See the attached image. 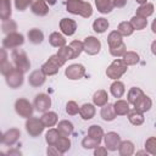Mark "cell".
I'll list each match as a JSON object with an SVG mask.
<instances>
[{
	"mask_svg": "<svg viewBox=\"0 0 156 156\" xmlns=\"http://www.w3.org/2000/svg\"><path fill=\"white\" fill-rule=\"evenodd\" d=\"M67 11L80 15L83 17H89L93 13L91 5L89 2L82 1V0H68L67 1Z\"/></svg>",
	"mask_w": 156,
	"mask_h": 156,
	"instance_id": "obj_1",
	"label": "cell"
},
{
	"mask_svg": "<svg viewBox=\"0 0 156 156\" xmlns=\"http://www.w3.org/2000/svg\"><path fill=\"white\" fill-rule=\"evenodd\" d=\"M63 63H65V62H63L57 55H54V56H51V57L43 65L41 71H43L44 74L51 76V74H55V73L58 71V68H60Z\"/></svg>",
	"mask_w": 156,
	"mask_h": 156,
	"instance_id": "obj_2",
	"label": "cell"
},
{
	"mask_svg": "<svg viewBox=\"0 0 156 156\" xmlns=\"http://www.w3.org/2000/svg\"><path fill=\"white\" fill-rule=\"evenodd\" d=\"M127 71V65L124 61L122 60H116L111 63V66L107 68L106 71V74L112 78V79H116V78H119L124 72Z\"/></svg>",
	"mask_w": 156,
	"mask_h": 156,
	"instance_id": "obj_3",
	"label": "cell"
},
{
	"mask_svg": "<svg viewBox=\"0 0 156 156\" xmlns=\"http://www.w3.org/2000/svg\"><path fill=\"white\" fill-rule=\"evenodd\" d=\"M12 57H13V61L17 66V69H20L21 72L28 71V68L30 67V63H29V61H28V58L23 51H18V50L13 51Z\"/></svg>",
	"mask_w": 156,
	"mask_h": 156,
	"instance_id": "obj_4",
	"label": "cell"
},
{
	"mask_svg": "<svg viewBox=\"0 0 156 156\" xmlns=\"http://www.w3.org/2000/svg\"><path fill=\"white\" fill-rule=\"evenodd\" d=\"M16 111L22 117H30L33 108H32V105L26 99H20L16 101Z\"/></svg>",
	"mask_w": 156,
	"mask_h": 156,
	"instance_id": "obj_5",
	"label": "cell"
},
{
	"mask_svg": "<svg viewBox=\"0 0 156 156\" xmlns=\"http://www.w3.org/2000/svg\"><path fill=\"white\" fill-rule=\"evenodd\" d=\"M23 35L17 34V33H10L5 39H4V46L7 49H13L21 44H23Z\"/></svg>",
	"mask_w": 156,
	"mask_h": 156,
	"instance_id": "obj_6",
	"label": "cell"
},
{
	"mask_svg": "<svg viewBox=\"0 0 156 156\" xmlns=\"http://www.w3.org/2000/svg\"><path fill=\"white\" fill-rule=\"evenodd\" d=\"M26 127H27V132L33 135V136H37L38 134H40L44 129V124L41 123L40 119H37V118H30L27 123H26Z\"/></svg>",
	"mask_w": 156,
	"mask_h": 156,
	"instance_id": "obj_7",
	"label": "cell"
},
{
	"mask_svg": "<svg viewBox=\"0 0 156 156\" xmlns=\"http://www.w3.org/2000/svg\"><path fill=\"white\" fill-rule=\"evenodd\" d=\"M83 49H84L88 54L95 55V54L99 52V50H100V41H99L96 38H94V37H88V38L85 39L84 44H83Z\"/></svg>",
	"mask_w": 156,
	"mask_h": 156,
	"instance_id": "obj_8",
	"label": "cell"
},
{
	"mask_svg": "<svg viewBox=\"0 0 156 156\" xmlns=\"http://www.w3.org/2000/svg\"><path fill=\"white\" fill-rule=\"evenodd\" d=\"M7 84L11 87V88H17L22 84L23 82V76H22V72L20 69H12L7 76Z\"/></svg>",
	"mask_w": 156,
	"mask_h": 156,
	"instance_id": "obj_9",
	"label": "cell"
},
{
	"mask_svg": "<svg viewBox=\"0 0 156 156\" xmlns=\"http://www.w3.org/2000/svg\"><path fill=\"white\" fill-rule=\"evenodd\" d=\"M51 105V100L48 95L45 94H39L37 95L35 100H34V106L37 108V111H40V112H45Z\"/></svg>",
	"mask_w": 156,
	"mask_h": 156,
	"instance_id": "obj_10",
	"label": "cell"
},
{
	"mask_svg": "<svg viewBox=\"0 0 156 156\" xmlns=\"http://www.w3.org/2000/svg\"><path fill=\"white\" fill-rule=\"evenodd\" d=\"M66 76L69 79H79L84 76V67L82 65H71L66 69Z\"/></svg>",
	"mask_w": 156,
	"mask_h": 156,
	"instance_id": "obj_11",
	"label": "cell"
},
{
	"mask_svg": "<svg viewBox=\"0 0 156 156\" xmlns=\"http://www.w3.org/2000/svg\"><path fill=\"white\" fill-rule=\"evenodd\" d=\"M30 5H32V11L39 16H44L49 11L45 0H30Z\"/></svg>",
	"mask_w": 156,
	"mask_h": 156,
	"instance_id": "obj_12",
	"label": "cell"
},
{
	"mask_svg": "<svg viewBox=\"0 0 156 156\" xmlns=\"http://www.w3.org/2000/svg\"><path fill=\"white\" fill-rule=\"evenodd\" d=\"M60 27H61V30L66 34V35H72L74 32H76V28H77V24L74 21L69 20V18H63L61 22H60Z\"/></svg>",
	"mask_w": 156,
	"mask_h": 156,
	"instance_id": "obj_13",
	"label": "cell"
},
{
	"mask_svg": "<svg viewBox=\"0 0 156 156\" xmlns=\"http://www.w3.org/2000/svg\"><path fill=\"white\" fill-rule=\"evenodd\" d=\"M134 106H135V110L139 111V112L147 111V110H150V107H151V100H150L147 96H145V95L143 94V95L134 102Z\"/></svg>",
	"mask_w": 156,
	"mask_h": 156,
	"instance_id": "obj_14",
	"label": "cell"
},
{
	"mask_svg": "<svg viewBox=\"0 0 156 156\" xmlns=\"http://www.w3.org/2000/svg\"><path fill=\"white\" fill-rule=\"evenodd\" d=\"M105 143H106V147L110 150H116L119 145V135L111 132L107 133L105 136Z\"/></svg>",
	"mask_w": 156,
	"mask_h": 156,
	"instance_id": "obj_15",
	"label": "cell"
},
{
	"mask_svg": "<svg viewBox=\"0 0 156 156\" xmlns=\"http://www.w3.org/2000/svg\"><path fill=\"white\" fill-rule=\"evenodd\" d=\"M44 80H45V76H44L43 71H34V72L29 76V79H28L29 84H32L33 87H39V85H41V84L44 83Z\"/></svg>",
	"mask_w": 156,
	"mask_h": 156,
	"instance_id": "obj_16",
	"label": "cell"
},
{
	"mask_svg": "<svg viewBox=\"0 0 156 156\" xmlns=\"http://www.w3.org/2000/svg\"><path fill=\"white\" fill-rule=\"evenodd\" d=\"M11 16V2L10 0H0V18L6 21Z\"/></svg>",
	"mask_w": 156,
	"mask_h": 156,
	"instance_id": "obj_17",
	"label": "cell"
},
{
	"mask_svg": "<svg viewBox=\"0 0 156 156\" xmlns=\"http://www.w3.org/2000/svg\"><path fill=\"white\" fill-rule=\"evenodd\" d=\"M40 121L44 124V127H52L57 122V116H56L55 112H46V113L43 115Z\"/></svg>",
	"mask_w": 156,
	"mask_h": 156,
	"instance_id": "obj_18",
	"label": "cell"
},
{
	"mask_svg": "<svg viewBox=\"0 0 156 156\" xmlns=\"http://www.w3.org/2000/svg\"><path fill=\"white\" fill-rule=\"evenodd\" d=\"M115 116H116V112H115V108H113V106L112 105H106V106H104L102 107V110H101V117H102V119H105V121H112V119H115Z\"/></svg>",
	"mask_w": 156,
	"mask_h": 156,
	"instance_id": "obj_19",
	"label": "cell"
},
{
	"mask_svg": "<svg viewBox=\"0 0 156 156\" xmlns=\"http://www.w3.org/2000/svg\"><path fill=\"white\" fill-rule=\"evenodd\" d=\"M95 4H96L98 10L101 13H107L113 7V5H112V2L110 0H95Z\"/></svg>",
	"mask_w": 156,
	"mask_h": 156,
	"instance_id": "obj_20",
	"label": "cell"
},
{
	"mask_svg": "<svg viewBox=\"0 0 156 156\" xmlns=\"http://www.w3.org/2000/svg\"><path fill=\"white\" fill-rule=\"evenodd\" d=\"M28 38H29V40H30L33 44H39V43L43 41L44 35H43V33H41L39 29L33 28V29H30V30L28 32Z\"/></svg>",
	"mask_w": 156,
	"mask_h": 156,
	"instance_id": "obj_21",
	"label": "cell"
},
{
	"mask_svg": "<svg viewBox=\"0 0 156 156\" xmlns=\"http://www.w3.org/2000/svg\"><path fill=\"white\" fill-rule=\"evenodd\" d=\"M79 112H80V116L84 119H90L94 116V113H95V108H94V106L91 104H85V105L82 106Z\"/></svg>",
	"mask_w": 156,
	"mask_h": 156,
	"instance_id": "obj_22",
	"label": "cell"
},
{
	"mask_svg": "<svg viewBox=\"0 0 156 156\" xmlns=\"http://www.w3.org/2000/svg\"><path fill=\"white\" fill-rule=\"evenodd\" d=\"M57 129H58V133H61L62 135L67 136L68 134L72 133V130H73V124H72L71 122H68V121H61V122L58 123Z\"/></svg>",
	"mask_w": 156,
	"mask_h": 156,
	"instance_id": "obj_23",
	"label": "cell"
},
{
	"mask_svg": "<svg viewBox=\"0 0 156 156\" xmlns=\"http://www.w3.org/2000/svg\"><path fill=\"white\" fill-rule=\"evenodd\" d=\"M93 28H94V30L98 32V33H104V32L108 28V22H107V20H105V18H98V20L93 23Z\"/></svg>",
	"mask_w": 156,
	"mask_h": 156,
	"instance_id": "obj_24",
	"label": "cell"
},
{
	"mask_svg": "<svg viewBox=\"0 0 156 156\" xmlns=\"http://www.w3.org/2000/svg\"><path fill=\"white\" fill-rule=\"evenodd\" d=\"M57 56H58L63 62H66L67 60L73 58V52H72L71 46H63V48H61V49L58 50V52H57Z\"/></svg>",
	"mask_w": 156,
	"mask_h": 156,
	"instance_id": "obj_25",
	"label": "cell"
},
{
	"mask_svg": "<svg viewBox=\"0 0 156 156\" xmlns=\"http://www.w3.org/2000/svg\"><path fill=\"white\" fill-rule=\"evenodd\" d=\"M94 102H95V105H98V106H104L106 102H107V94H106V91H104V90H99V91H96L95 94H94Z\"/></svg>",
	"mask_w": 156,
	"mask_h": 156,
	"instance_id": "obj_26",
	"label": "cell"
},
{
	"mask_svg": "<svg viewBox=\"0 0 156 156\" xmlns=\"http://www.w3.org/2000/svg\"><path fill=\"white\" fill-rule=\"evenodd\" d=\"M113 108H115V112L116 115H126L129 110L128 107V102L123 101V100H118L115 105H113Z\"/></svg>",
	"mask_w": 156,
	"mask_h": 156,
	"instance_id": "obj_27",
	"label": "cell"
},
{
	"mask_svg": "<svg viewBox=\"0 0 156 156\" xmlns=\"http://www.w3.org/2000/svg\"><path fill=\"white\" fill-rule=\"evenodd\" d=\"M152 12H154V5H152V4H146V5L140 6V7L138 9L136 15H138V16H140V17L146 18V17H147V16H150Z\"/></svg>",
	"mask_w": 156,
	"mask_h": 156,
	"instance_id": "obj_28",
	"label": "cell"
},
{
	"mask_svg": "<svg viewBox=\"0 0 156 156\" xmlns=\"http://www.w3.org/2000/svg\"><path fill=\"white\" fill-rule=\"evenodd\" d=\"M65 43H66L65 38H63L60 33L55 32V33H52V34L50 35V44H51L52 46H63Z\"/></svg>",
	"mask_w": 156,
	"mask_h": 156,
	"instance_id": "obj_29",
	"label": "cell"
},
{
	"mask_svg": "<svg viewBox=\"0 0 156 156\" xmlns=\"http://www.w3.org/2000/svg\"><path fill=\"white\" fill-rule=\"evenodd\" d=\"M18 136H20V132H18L17 129H11V130H9V132L5 134L4 141H5L7 145H11V144H13V143L17 140Z\"/></svg>",
	"mask_w": 156,
	"mask_h": 156,
	"instance_id": "obj_30",
	"label": "cell"
},
{
	"mask_svg": "<svg viewBox=\"0 0 156 156\" xmlns=\"http://www.w3.org/2000/svg\"><path fill=\"white\" fill-rule=\"evenodd\" d=\"M107 41H108V45L110 48H113V46H117L122 43V38H121V34L118 32H112L110 33L108 38H107Z\"/></svg>",
	"mask_w": 156,
	"mask_h": 156,
	"instance_id": "obj_31",
	"label": "cell"
},
{
	"mask_svg": "<svg viewBox=\"0 0 156 156\" xmlns=\"http://www.w3.org/2000/svg\"><path fill=\"white\" fill-rule=\"evenodd\" d=\"M69 145H71V143H69L68 138H66L65 135L63 136H60L57 139V141H56V147H57V150L60 149V152H65L66 150H68L69 149Z\"/></svg>",
	"mask_w": 156,
	"mask_h": 156,
	"instance_id": "obj_32",
	"label": "cell"
},
{
	"mask_svg": "<svg viewBox=\"0 0 156 156\" xmlns=\"http://www.w3.org/2000/svg\"><path fill=\"white\" fill-rule=\"evenodd\" d=\"M111 93L113 96L116 98H121L124 93V85L121 83V82H115L112 85H111Z\"/></svg>",
	"mask_w": 156,
	"mask_h": 156,
	"instance_id": "obj_33",
	"label": "cell"
},
{
	"mask_svg": "<svg viewBox=\"0 0 156 156\" xmlns=\"http://www.w3.org/2000/svg\"><path fill=\"white\" fill-rule=\"evenodd\" d=\"M146 23H147L146 20H145L144 17H140V16L133 17V18H132V22H130L132 27L135 28V29H143V28L146 26Z\"/></svg>",
	"mask_w": 156,
	"mask_h": 156,
	"instance_id": "obj_34",
	"label": "cell"
},
{
	"mask_svg": "<svg viewBox=\"0 0 156 156\" xmlns=\"http://www.w3.org/2000/svg\"><path fill=\"white\" fill-rule=\"evenodd\" d=\"M89 136L100 141L101 140V136H102V129L99 127V126H91L90 129H89Z\"/></svg>",
	"mask_w": 156,
	"mask_h": 156,
	"instance_id": "obj_35",
	"label": "cell"
},
{
	"mask_svg": "<svg viewBox=\"0 0 156 156\" xmlns=\"http://www.w3.org/2000/svg\"><path fill=\"white\" fill-rule=\"evenodd\" d=\"M133 27L129 22H122L119 26H118V33L119 34H123V35H130L132 32H133Z\"/></svg>",
	"mask_w": 156,
	"mask_h": 156,
	"instance_id": "obj_36",
	"label": "cell"
},
{
	"mask_svg": "<svg viewBox=\"0 0 156 156\" xmlns=\"http://www.w3.org/2000/svg\"><path fill=\"white\" fill-rule=\"evenodd\" d=\"M141 95H143V91L139 88H132L128 93V100L130 104H134Z\"/></svg>",
	"mask_w": 156,
	"mask_h": 156,
	"instance_id": "obj_37",
	"label": "cell"
},
{
	"mask_svg": "<svg viewBox=\"0 0 156 156\" xmlns=\"http://www.w3.org/2000/svg\"><path fill=\"white\" fill-rule=\"evenodd\" d=\"M129 121L133 123V124H141L143 122H144V117H143V115L139 112V111H133V112H130L129 113Z\"/></svg>",
	"mask_w": 156,
	"mask_h": 156,
	"instance_id": "obj_38",
	"label": "cell"
},
{
	"mask_svg": "<svg viewBox=\"0 0 156 156\" xmlns=\"http://www.w3.org/2000/svg\"><path fill=\"white\" fill-rule=\"evenodd\" d=\"M71 49H72V52H73V58H76L83 50V43L78 41V40H74L71 43Z\"/></svg>",
	"mask_w": 156,
	"mask_h": 156,
	"instance_id": "obj_39",
	"label": "cell"
},
{
	"mask_svg": "<svg viewBox=\"0 0 156 156\" xmlns=\"http://www.w3.org/2000/svg\"><path fill=\"white\" fill-rule=\"evenodd\" d=\"M58 138H60L58 132H57V130H55V129H50V130L46 133V141H48L50 145L56 144V141H57V139H58Z\"/></svg>",
	"mask_w": 156,
	"mask_h": 156,
	"instance_id": "obj_40",
	"label": "cell"
},
{
	"mask_svg": "<svg viewBox=\"0 0 156 156\" xmlns=\"http://www.w3.org/2000/svg\"><path fill=\"white\" fill-rule=\"evenodd\" d=\"M118 146H119V152L122 155H130L133 152V144L130 141H124Z\"/></svg>",
	"mask_w": 156,
	"mask_h": 156,
	"instance_id": "obj_41",
	"label": "cell"
},
{
	"mask_svg": "<svg viewBox=\"0 0 156 156\" xmlns=\"http://www.w3.org/2000/svg\"><path fill=\"white\" fill-rule=\"evenodd\" d=\"M139 60V56L135 52H126L124 54V62L126 65H135Z\"/></svg>",
	"mask_w": 156,
	"mask_h": 156,
	"instance_id": "obj_42",
	"label": "cell"
},
{
	"mask_svg": "<svg viewBox=\"0 0 156 156\" xmlns=\"http://www.w3.org/2000/svg\"><path fill=\"white\" fill-rule=\"evenodd\" d=\"M111 49V54L113 56H122L126 54V45L123 43H121L119 45L117 46H113V48H110Z\"/></svg>",
	"mask_w": 156,
	"mask_h": 156,
	"instance_id": "obj_43",
	"label": "cell"
},
{
	"mask_svg": "<svg viewBox=\"0 0 156 156\" xmlns=\"http://www.w3.org/2000/svg\"><path fill=\"white\" fill-rule=\"evenodd\" d=\"M16 29V23L12 22L11 20H6L2 24V30L6 33H13V30Z\"/></svg>",
	"mask_w": 156,
	"mask_h": 156,
	"instance_id": "obj_44",
	"label": "cell"
},
{
	"mask_svg": "<svg viewBox=\"0 0 156 156\" xmlns=\"http://www.w3.org/2000/svg\"><path fill=\"white\" fill-rule=\"evenodd\" d=\"M99 143H100V141H98V140H95V139H93V138H90V136H87V138L83 140V146H84L85 149H90V147L98 146Z\"/></svg>",
	"mask_w": 156,
	"mask_h": 156,
	"instance_id": "obj_45",
	"label": "cell"
},
{
	"mask_svg": "<svg viewBox=\"0 0 156 156\" xmlns=\"http://www.w3.org/2000/svg\"><path fill=\"white\" fill-rule=\"evenodd\" d=\"M66 111H67V113H69V115H76V113L79 111V107H78V105H77L74 101H69V102L67 104Z\"/></svg>",
	"mask_w": 156,
	"mask_h": 156,
	"instance_id": "obj_46",
	"label": "cell"
},
{
	"mask_svg": "<svg viewBox=\"0 0 156 156\" xmlns=\"http://www.w3.org/2000/svg\"><path fill=\"white\" fill-rule=\"evenodd\" d=\"M13 68H12V66H11V63H9L7 61H5V62H2V63H0V72L2 73V74H5V76H7L11 71H12Z\"/></svg>",
	"mask_w": 156,
	"mask_h": 156,
	"instance_id": "obj_47",
	"label": "cell"
},
{
	"mask_svg": "<svg viewBox=\"0 0 156 156\" xmlns=\"http://www.w3.org/2000/svg\"><path fill=\"white\" fill-rule=\"evenodd\" d=\"M15 4H16V7L20 11H23L30 4V0H15Z\"/></svg>",
	"mask_w": 156,
	"mask_h": 156,
	"instance_id": "obj_48",
	"label": "cell"
},
{
	"mask_svg": "<svg viewBox=\"0 0 156 156\" xmlns=\"http://www.w3.org/2000/svg\"><path fill=\"white\" fill-rule=\"evenodd\" d=\"M7 58V55H6V51L4 49H0V63L5 62Z\"/></svg>",
	"mask_w": 156,
	"mask_h": 156,
	"instance_id": "obj_49",
	"label": "cell"
},
{
	"mask_svg": "<svg viewBox=\"0 0 156 156\" xmlns=\"http://www.w3.org/2000/svg\"><path fill=\"white\" fill-rule=\"evenodd\" d=\"M126 2H127V0H113V5L117 6V7H122V6H124Z\"/></svg>",
	"mask_w": 156,
	"mask_h": 156,
	"instance_id": "obj_50",
	"label": "cell"
},
{
	"mask_svg": "<svg viewBox=\"0 0 156 156\" xmlns=\"http://www.w3.org/2000/svg\"><path fill=\"white\" fill-rule=\"evenodd\" d=\"M99 154L105 155V154H106V150H104V149H99V150H96V151H95V155H99Z\"/></svg>",
	"mask_w": 156,
	"mask_h": 156,
	"instance_id": "obj_51",
	"label": "cell"
},
{
	"mask_svg": "<svg viewBox=\"0 0 156 156\" xmlns=\"http://www.w3.org/2000/svg\"><path fill=\"white\" fill-rule=\"evenodd\" d=\"M46 2H49V5H54L56 2V0H45Z\"/></svg>",
	"mask_w": 156,
	"mask_h": 156,
	"instance_id": "obj_52",
	"label": "cell"
},
{
	"mask_svg": "<svg viewBox=\"0 0 156 156\" xmlns=\"http://www.w3.org/2000/svg\"><path fill=\"white\" fill-rule=\"evenodd\" d=\"M139 4H144V2H146V0H136Z\"/></svg>",
	"mask_w": 156,
	"mask_h": 156,
	"instance_id": "obj_53",
	"label": "cell"
},
{
	"mask_svg": "<svg viewBox=\"0 0 156 156\" xmlns=\"http://www.w3.org/2000/svg\"><path fill=\"white\" fill-rule=\"evenodd\" d=\"M2 140H4V136H2V134H1V133H0V143H1V141H2Z\"/></svg>",
	"mask_w": 156,
	"mask_h": 156,
	"instance_id": "obj_54",
	"label": "cell"
}]
</instances>
